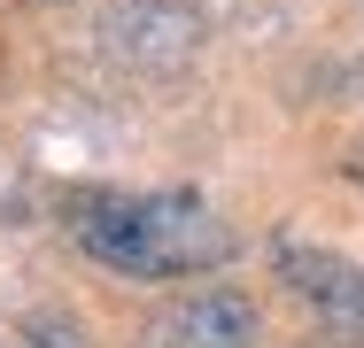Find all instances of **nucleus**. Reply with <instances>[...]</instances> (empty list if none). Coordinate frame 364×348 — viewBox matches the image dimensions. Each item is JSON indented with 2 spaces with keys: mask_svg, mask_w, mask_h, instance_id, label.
Listing matches in <instances>:
<instances>
[{
  "mask_svg": "<svg viewBox=\"0 0 364 348\" xmlns=\"http://www.w3.org/2000/svg\"><path fill=\"white\" fill-rule=\"evenodd\" d=\"M47 8H63V0H47Z\"/></svg>",
  "mask_w": 364,
  "mask_h": 348,
  "instance_id": "obj_6",
  "label": "nucleus"
},
{
  "mask_svg": "<svg viewBox=\"0 0 364 348\" xmlns=\"http://www.w3.org/2000/svg\"><path fill=\"white\" fill-rule=\"evenodd\" d=\"M109 47L132 55V62H147V70H178L202 47V16L178 8V0H132V8L109 16Z\"/></svg>",
  "mask_w": 364,
  "mask_h": 348,
  "instance_id": "obj_4",
  "label": "nucleus"
},
{
  "mask_svg": "<svg viewBox=\"0 0 364 348\" xmlns=\"http://www.w3.org/2000/svg\"><path fill=\"white\" fill-rule=\"evenodd\" d=\"M63 224L117 278H178L232 256V232L194 194H77Z\"/></svg>",
  "mask_w": 364,
  "mask_h": 348,
  "instance_id": "obj_1",
  "label": "nucleus"
},
{
  "mask_svg": "<svg viewBox=\"0 0 364 348\" xmlns=\"http://www.w3.org/2000/svg\"><path fill=\"white\" fill-rule=\"evenodd\" d=\"M256 341H264V317H256V302L240 286L171 294L140 333V348H256Z\"/></svg>",
  "mask_w": 364,
  "mask_h": 348,
  "instance_id": "obj_2",
  "label": "nucleus"
},
{
  "mask_svg": "<svg viewBox=\"0 0 364 348\" xmlns=\"http://www.w3.org/2000/svg\"><path fill=\"white\" fill-rule=\"evenodd\" d=\"M272 271H279V286H287L318 325L364 333V271L349 263V256H326V248H279Z\"/></svg>",
  "mask_w": 364,
  "mask_h": 348,
  "instance_id": "obj_3",
  "label": "nucleus"
},
{
  "mask_svg": "<svg viewBox=\"0 0 364 348\" xmlns=\"http://www.w3.org/2000/svg\"><path fill=\"white\" fill-rule=\"evenodd\" d=\"M8 348H77V325H63V317H31Z\"/></svg>",
  "mask_w": 364,
  "mask_h": 348,
  "instance_id": "obj_5",
  "label": "nucleus"
}]
</instances>
